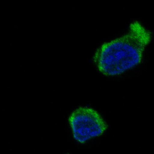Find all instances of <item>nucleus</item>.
Listing matches in <instances>:
<instances>
[{"label":"nucleus","mask_w":154,"mask_h":154,"mask_svg":"<svg viewBox=\"0 0 154 154\" xmlns=\"http://www.w3.org/2000/svg\"><path fill=\"white\" fill-rule=\"evenodd\" d=\"M151 38L149 30L139 21H133L125 35L98 48L93 57L94 62L102 74L119 75L141 63Z\"/></svg>","instance_id":"f257e3e1"},{"label":"nucleus","mask_w":154,"mask_h":154,"mask_svg":"<svg viewBox=\"0 0 154 154\" xmlns=\"http://www.w3.org/2000/svg\"><path fill=\"white\" fill-rule=\"evenodd\" d=\"M68 121L74 138L81 143L100 136L108 128L100 115L95 110L88 107H79L74 111Z\"/></svg>","instance_id":"f03ea898"}]
</instances>
